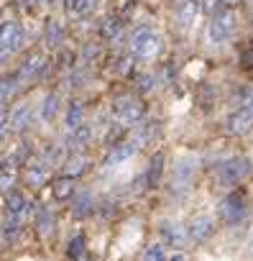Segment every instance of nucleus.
Instances as JSON below:
<instances>
[{
    "label": "nucleus",
    "mask_w": 253,
    "mask_h": 261,
    "mask_svg": "<svg viewBox=\"0 0 253 261\" xmlns=\"http://www.w3.org/2000/svg\"><path fill=\"white\" fill-rule=\"evenodd\" d=\"M154 90V77L151 74H141L138 77V92H151Z\"/></svg>",
    "instance_id": "72a5a7b5"
},
{
    "label": "nucleus",
    "mask_w": 253,
    "mask_h": 261,
    "mask_svg": "<svg viewBox=\"0 0 253 261\" xmlns=\"http://www.w3.org/2000/svg\"><path fill=\"white\" fill-rule=\"evenodd\" d=\"M26 177H29V182H31V185H36V187H39V185H44V182H46V169H41V167H29V174H26Z\"/></svg>",
    "instance_id": "c85d7f7f"
},
{
    "label": "nucleus",
    "mask_w": 253,
    "mask_h": 261,
    "mask_svg": "<svg viewBox=\"0 0 253 261\" xmlns=\"http://www.w3.org/2000/svg\"><path fill=\"white\" fill-rule=\"evenodd\" d=\"M253 128V113L245 108H238L230 118H228V130L235 136H245L248 130Z\"/></svg>",
    "instance_id": "1a4fd4ad"
},
{
    "label": "nucleus",
    "mask_w": 253,
    "mask_h": 261,
    "mask_svg": "<svg viewBox=\"0 0 253 261\" xmlns=\"http://www.w3.org/2000/svg\"><path fill=\"white\" fill-rule=\"evenodd\" d=\"M26 6H36V3H41V0H23Z\"/></svg>",
    "instance_id": "79ce46f5"
},
{
    "label": "nucleus",
    "mask_w": 253,
    "mask_h": 261,
    "mask_svg": "<svg viewBox=\"0 0 253 261\" xmlns=\"http://www.w3.org/2000/svg\"><path fill=\"white\" fill-rule=\"evenodd\" d=\"M23 44V29L16 21H6L0 26V59L16 54Z\"/></svg>",
    "instance_id": "7ed1b4c3"
},
{
    "label": "nucleus",
    "mask_w": 253,
    "mask_h": 261,
    "mask_svg": "<svg viewBox=\"0 0 253 261\" xmlns=\"http://www.w3.org/2000/svg\"><path fill=\"white\" fill-rule=\"evenodd\" d=\"M46 44H49V49H57L62 44V23H57L54 18L46 23Z\"/></svg>",
    "instance_id": "b1692460"
},
{
    "label": "nucleus",
    "mask_w": 253,
    "mask_h": 261,
    "mask_svg": "<svg viewBox=\"0 0 253 261\" xmlns=\"http://www.w3.org/2000/svg\"><path fill=\"white\" fill-rule=\"evenodd\" d=\"M136 144L133 141H125V144H118V146H113V154H110V159H107V164H120V162H125V159H131L133 154H136Z\"/></svg>",
    "instance_id": "f3484780"
},
{
    "label": "nucleus",
    "mask_w": 253,
    "mask_h": 261,
    "mask_svg": "<svg viewBox=\"0 0 253 261\" xmlns=\"http://www.w3.org/2000/svg\"><path fill=\"white\" fill-rule=\"evenodd\" d=\"M240 64H243L245 69H250V67H253V41H250V46L243 51V57H240Z\"/></svg>",
    "instance_id": "f704fd0d"
},
{
    "label": "nucleus",
    "mask_w": 253,
    "mask_h": 261,
    "mask_svg": "<svg viewBox=\"0 0 253 261\" xmlns=\"http://www.w3.org/2000/svg\"><path fill=\"white\" fill-rule=\"evenodd\" d=\"M240 108H245V110H250V113H253V90L248 92V97H245V102H243Z\"/></svg>",
    "instance_id": "4c0bfd02"
},
{
    "label": "nucleus",
    "mask_w": 253,
    "mask_h": 261,
    "mask_svg": "<svg viewBox=\"0 0 253 261\" xmlns=\"http://www.w3.org/2000/svg\"><path fill=\"white\" fill-rule=\"evenodd\" d=\"M248 256H253V228H250V233H248Z\"/></svg>",
    "instance_id": "58836bf2"
},
{
    "label": "nucleus",
    "mask_w": 253,
    "mask_h": 261,
    "mask_svg": "<svg viewBox=\"0 0 253 261\" xmlns=\"http://www.w3.org/2000/svg\"><path fill=\"white\" fill-rule=\"evenodd\" d=\"M253 164L248 156H233V159H225L220 167H217V182L222 187H235L240 185L248 174H250Z\"/></svg>",
    "instance_id": "f257e3e1"
},
{
    "label": "nucleus",
    "mask_w": 253,
    "mask_h": 261,
    "mask_svg": "<svg viewBox=\"0 0 253 261\" xmlns=\"http://www.w3.org/2000/svg\"><path fill=\"white\" fill-rule=\"evenodd\" d=\"M159 44H161L159 34H156L154 29H149V26L138 29V31L131 36V51H133L138 59H151V57L159 51Z\"/></svg>",
    "instance_id": "f03ea898"
},
{
    "label": "nucleus",
    "mask_w": 253,
    "mask_h": 261,
    "mask_svg": "<svg viewBox=\"0 0 253 261\" xmlns=\"http://www.w3.org/2000/svg\"><path fill=\"white\" fill-rule=\"evenodd\" d=\"M41 69H44V54H41V51H31V54L26 57V62H23L18 77H21V80H34V77L41 74Z\"/></svg>",
    "instance_id": "ddd939ff"
},
{
    "label": "nucleus",
    "mask_w": 253,
    "mask_h": 261,
    "mask_svg": "<svg viewBox=\"0 0 253 261\" xmlns=\"http://www.w3.org/2000/svg\"><path fill=\"white\" fill-rule=\"evenodd\" d=\"M215 233V220L210 215H197L189 225H187V236L194 241V243H205L210 241Z\"/></svg>",
    "instance_id": "6e6552de"
},
{
    "label": "nucleus",
    "mask_w": 253,
    "mask_h": 261,
    "mask_svg": "<svg viewBox=\"0 0 253 261\" xmlns=\"http://www.w3.org/2000/svg\"><path fill=\"white\" fill-rule=\"evenodd\" d=\"M217 3H220V0H202V3H200V11H205V13H212V11L217 8Z\"/></svg>",
    "instance_id": "c9c22d12"
},
{
    "label": "nucleus",
    "mask_w": 253,
    "mask_h": 261,
    "mask_svg": "<svg viewBox=\"0 0 253 261\" xmlns=\"http://www.w3.org/2000/svg\"><path fill=\"white\" fill-rule=\"evenodd\" d=\"M233 31H235V13L233 11H222V13H217L212 18V23L207 29V36H210L212 44H225L233 36Z\"/></svg>",
    "instance_id": "20e7f679"
},
{
    "label": "nucleus",
    "mask_w": 253,
    "mask_h": 261,
    "mask_svg": "<svg viewBox=\"0 0 253 261\" xmlns=\"http://www.w3.org/2000/svg\"><path fill=\"white\" fill-rule=\"evenodd\" d=\"M64 8H67V13L77 16V0H67V3H64Z\"/></svg>",
    "instance_id": "e433bc0d"
},
{
    "label": "nucleus",
    "mask_w": 253,
    "mask_h": 261,
    "mask_svg": "<svg viewBox=\"0 0 253 261\" xmlns=\"http://www.w3.org/2000/svg\"><path fill=\"white\" fill-rule=\"evenodd\" d=\"M144 261H166V253H164V246H159V243H154V246H149V251H146V256H144Z\"/></svg>",
    "instance_id": "7c9ffc66"
},
{
    "label": "nucleus",
    "mask_w": 253,
    "mask_h": 261,
    "mask_svg": "<svg viewBox=\"0 0 253 261\" xmlns=\"http://www.w3.org/2000/svg\"><path fill=\"white\" fill-rule=\"evenodd\" d=\"M100 34H102L105 39H115V36L120 34V23H118L115 18H107V21L100 26Z\"/></svg>",
    "instance_id": "cd10ccee"
},
{
    "label": "nucleus",
    "mask_w": 253,
    "mask_h": 261,
    "mask_svg": "<svg viewBox=\"0 0 253 261\" xmlns=\"http://www.w3.org/2000/svg\"><path fill=\"white\" fill-rule=\"evenodd\" d=\"M57 113H59V95L57 92H49L46 100H44V105H41V120L44 123H51L57 118Z\"/></svg>",
    "instance_id": "6ab92c4d"
},
{
    "label": "nucleus",
    "mask_w": 253,
    "mask_h": 261,
    "mask_svg": "<svg viewBox=\"0 0 253 261\" xmlns=\"http://www.w3.org/2000/svg\"><path fill=\"white\" fill-rule=\"evenodd\" d=\"M220 3H225L228 8H233V6H238V3H240V0H220Z\"/></svg>",
    "instance_id": "ea45409f"
},
{
    "label": "nucleus",
    "mask_w": 253,
    "mask_h": 261,
    "mask_svg": "<svg viewBox=\"0 0 253 261\" xmlns=\"http://www.w3.org/2000/svg\"><path fill=\"white\" fill-rule=\"evenodd\" d=\"M164 162H166L164 151H156V154L151 156L149 169H146V187H149V190H154V187L161 185V177H164Z\"/></svg>",
    "instance_id": "9d476101"
},
{
    "label": "nucleus",
    "mask_w": 253,
    "mask_h": 261,
    "mask_svg": "<svg viewBox=\"0 0 253 261\" xmlns=\"http://www.w3.org/2000/svg\"><path fill=\"white\" fill-rule=\"evenodd\" d=\"M90 139H92V128H90L87 123H79V125L72 130V141H74L77 146H87Z\"/></svg>",
    "instance_id": "a878e982"
},
{
    "label": "nucleus",
    "mask_w": 253,
    "mask_h": 261,
    "mask_svg": "<svg viewBox=\"0 0 253 261\" xmlns=\"http://www.w3.org/2000/svg\"><path fill=\"white\" fill-rule=\"evenodd\" d=\"M8 130H11V125H8V113L0 110V144L8 139Z\"/></svg>",
    "instance_id": "473e14b6"
},
{
    "label": "nucleus",
    "mask_w": 253,
    "mask_h": 261,
    "mask_svg": "<svg viewBox=\"0 0 253 261\" xmlns=\"http://www.w3.org/2000/svg\"><path fill=\"white\" fill-rule=\"evenodd\" d=\"M26 210H29V197H26L21 190H11V192H8V215L23 220Z\"/></svg>",
    "instance_id": "4468645a"
},
{
    "label": "nucleus",
    "mask_w": 253,
    "mask_h": 261,
    "mask_svg": "<svg viewBox=\"0 0 253 261\" xmlns=\"http://www.w3.org/2000/svg\"><path fill=\"white\" fill-rule=\"evenodd\" d=\"M194 172H197V159H194V156L179 159V164L174 167V177H172V187H169V190H172V192H187V187H189Z\"/></svg>",
    "instance_id": "423d86ee"
},
{
    "label": "nucleus",
    "mask_w": 253,
    "mask_h": 261,
    "mask_svg": "<svg viewBox=\"0 0 253 261\" xmlns=\"http://www.w3.org/2000/svg\"><path fill=\"white\" fill-rule=\"evenodd\" d=\"M72 258H79L82 253H85V238L82 236H74L72 241H69V251H67Z\"/></svg>",
    "instance_id": "c756f323"
},
{
    "label": "nucleus",
    "mask_w": 253,
    "mask_h": 261,
    "mask_svg": "<svg viewBox=\"0 0 253 261\" xmlns=\"http://www.w3.org/2000/svg\"><path fill=\"white\" fill-rule=\"evenodd\" d=\"M29 120H31V108L29 105H18L11 115H8V125L13 128V130H26L29 128Z\"/></svg>",
    "instance_id": "2eb2a0df"
},
{
    "label": "nucleus",
    "mask_w": 253,
    "mask_h": 261,
    "mask_svg": "<svg viewBox=\"0 0 253 261\" xmlns=\"http://www.w3.org/2000/svg\"><path fill=\"white\" fill-rule=\"evenodd\" d=\"M169 261H187V258H184V256H182V253H177V256H172V258H169Z\"/></svg>",
    "instance_id": "a19ab883"
},
{
    "label": "nucleus",
    "mask_w": 253,
    "mask_h": 261,
    "mask_svg": "<svg viewBox=\"0 0 253 261\" xmlns=\"http://www.w3.org/2000/svg\"><path fill=\"white\" fill-rule=\"evenodd\" d=\"M21 230H23V220H21V218H13V215H8V220H6V228H3L6 238L13 243V241H18V238H21Z\"/></svg>",
    "instance_id": "5701e85b"
},
{
    "label": "nucleus",
    "mask_w": 253,
    "mask_h": 261,
    "mask_svg": "<svg viewBox=\"0 0 253 261\" xmlns=\"http://www.w3.org/2000/svg\"><path fill=\"white\" fill-rule=\"evenodd\" d=\"M161 238H164V246L182 248L184 241H187V233H184V228L177 225V223H161Z\"/></svg>",
    "instance_id": "9b49d317"
},
{
    "label": "nucleus",
    "mask_w": 253,
    "mask_h": 261,
    "mask_svg": "<svg viewBox=\"0 0 253 261\" xmlns=\"http://www.w3.org/2000/svg\"><path fill=\"white\" fill-rule=\"evenodd\" d=\"M54 195H57L59 200L72 197V195H74V179H69V177H59V179L54 182Z\"/></svg>",
    "instance_id": "4be33fe9"
},
{
    "label": "nucleus",
    "mask_w": 253,
    "mask_h": 261,
    "mask_svg": "<svg viewBox=\"0 0 253 261\" xmlns=\"http://www.w3.org/2000/svg\"><path fill=\"white\" fill-rule=\"evenodd\" d=\"M245 195L243 192H230V195H225V200L220 202V218L225 220V223H238V220H243V215H245Z\"/></svg>",
    "instance_id": "39448f33"
},
{
    "label": "nucleus",
    "mask_w": 253,
    "mask_h": 261,
    "mask_svg": "<svg viewBox=\"0 0 253 261\" xmlns=\"http://www.w3.org/2000/svg\"><path fill=\"white\" fill-rule=\"evenodd\" d=\"M82 115H85L82 102H72V105H69V110H67V128H69V130H74V128L82 123Z\"/></svg>",
    "instance_id": "393cba45"
},
{
    "label": "nucleus",
    "mask_w": 253,
    "mask_h": 261,
    "mask_svg": "<svg viewBox=\"0 0 253 261\" xmlns=\"http://www.w3.org/2000/svg\"><path fill=\"white\" fill-rule=\"evenodd\" d=\"M36 225H39V233H41L44 238H49L51 230H54V213H51L49 207H41V210H39V218H36Z\"/></svg>",
    "instance_id": "aec40b11"
},
{
    "label": "nucleus",
    "mask_w": 253,
    "mask_h": 261,
    "mask_svg": "<svg viewBox=\"0 0 253 261\" xmlns=\"http://www.w3.org/2000/svg\"><path fill=\"white\" fill-rule=\"evenodd\" d=\"M87 169H90V159H87V156H72V159L64 164V177L74 179V177L85 174Z\"/></svg>",
    "instance_id": "a211bd4d"
},
{
    "label": "nucleus",
    "mask_w": 253,
    "mask_h": 261,
    "mask_svg": "<svg viewBox=\"0 0 253 261\" xmlns=\"http://www.w3.org/2000/svg\"><path fill=\"white\" fill-rule=\"evenodd\" d=\"M115 113H118L120 123H128V125L141 123V118H144V102L136 100V97H123V100H118Z\"/></svg>",
    "instance_id": "0eeeda50"
},
{
    "label": "nucleus",
    "mask_w": 253,
    "mask_h": 261,
    "mask_svg": "<svg viewBox=\"0 0 253 261\" xmlns=\"http://www.w3.org/2000/svg\"><path fill=\"white\" fill-rule=\"evenodd\" d=\"M16 185V167L13 159H0V190L11 192V187Z\"/></svg>",
    "instance_id": "dca6fc26"
},
{
    "label": "nucleus",
    "mask_w": 253,
    "mask_h": 261,
    "mask_svg": "<svg viewBox=\"0 0 253 261\" xmlns=\"http://www.w3.org/2000/svg\"><path fill=\"white\" fill-rule=\"evenodd\" d=\"M18 82H21L18 74H6V77H0V100H8V97L18 90Z\"/></svg>",
    "instance_id": "412c9836"
},
{
    "label": "nucleus",
    "mask_w": 253,
    "mask_h": 261,
    "mask_svg": "<svg viewBox=\"0 0 253 261\" xmlns=\"http://www.w3.org/2000/svg\"><path fill=\"white\" fill-rule=\"evenodd\" d=\"M97 8V0H77V16H90Z\"/></svg>",
    "instance_id": "2f4dec72"
},
{
    "label": "nucleus",
    "mask_w": 253,
    "mask_h": 261,
    "mask_svg": "<svg viewBox=\"0 0 253 261\" xmlns=\"http://www.w3.org/2000/svg\"><path fill=\"white\" fill-rule=\"evenodd\" d=\"M90 207H92V197H90V192H85L82 197H77V202H74V218L79 220V218H87L90 215Z\"/></svg>",
    "instance_id": "bb28decb"
},
{
    "label": "nucleus",
    "mask_w": 253,
    "mask_h": 261,
    "mask_svg": "<svg viewBox=\"0 0 253 261\" xmlns=\"http://www.w3.org/2000/svg\"><path fill=\"white\" fill-rule=\"evenodd\" d=\"M200 16V0H182L177 8V21L182 29H189L194 23V18Z\"/></svg>",
    "instance_id": "f8f14e48"
}]
</instances>
